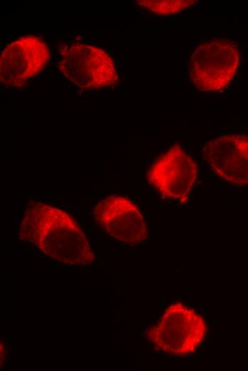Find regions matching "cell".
Segmentation results:
<instances>
[{
	"instance_id": "obj_6",
	"label": "cell",
	"mask_w": 248,
	"mask_h": 371,
	"mask_svg": "<svg viewBox=\"0 0 248 371\" xmlns=\"http://www.w3.org/2000/svg\"><path fill=\"white\" fill-rule=\"evenodd\" d=\"M50 58V51L41 37L22 36L1 52L0 81L5 86L21 87L40 73Z\"/></svg>"
},
{
	"instance_id": "obj_4",
	"label": "cell",
	"mask_w": 248,
	"mask_h": 371,
	"mask_svg": "<svg viewBox=\"0 0 248 371\" xmlns=\"http://www.w3.org/2000/svg\"><path fill=\"white\" fill-rule=\"evenodd\" d=\"M58 70L82 89L111 86L118 78L113 59L103 49L88 44H72L58 63Z\"/></svg>"
},
{
	"instance_id": "obj_9",
	"label": "cell",
	"mask_w": 248,
	"mask_h": 371,
	"mask_svg": "<svg viewBox=\"0 0 248 371\" xmlns=\"http://www.w3.org/2000/svg\"><path fill=\"white\" fill-rule=\"evenodd\" d=\"M192 0H143L138 4L153 14L168 15L179 13L192 5Z\"/></svg>"
},
{
	"instance_id": "obj_5",
	"label": "cell",
	"mask_w": 248,
	"mask_h": 371,
	"mask_svg": "<svg viewBox=\"0 0 248 371\" xmlns=\"http://www.w3.org/2000/svg\"><path fill=\"white\" fill-rule=\"evenodd\" d=\"M197 164L180 144L175 143L149 167V184L162 197L186 198L196 181Z\"/></svg>"
},
{
	"instance_id": "obj_3",
	"label": "cell",
	"mask_w": 248,
	"mask_h": 371,
	"mask_svg": "<svg viewBox=\"0 0 248 371\" xmlns=\"http://www.w3.org/2000/svg\"><path fill=\"white\" fill-rule=\"evenodd\" d=\"M206 332L203 318L180 303L171 305L157 325L148 332L149 340L158 350L168 354L192 353Z\"/></svg>"
},
{
	"instance_id": "obj_2",
	"label": "cell",
	"mask_w": 248,
	"mask_h": 371,
	"mask_svg": "<svg viewBox=\"0 0 248 371\" xmlns=\"http://www.w3.org/2000/svg\"><path fill=\"white\" fill-rule=\"evenodd\" d=\"M239 60V46L234 40L222 37L203 41L188 58L189 79L198 90L219 91L235 76Z\"/></svg>"
},
{
	"instance_id": "obj_7",
	"label": "cell",
	"mask_w": 248,
	"mask_h": 371,
	"mask_svg": "<svg viewBox=\"0 0 248 371\" xmlns=\"http://www.w3.org/2000/svg\"><path fill=\"white\" fill-rule=\"evenodd\" d=\"M93 215L104 232L125 244L135 245L148 238L145 218L128 198L110 195L98 203Z\"/></svg>"
},
{
	"instance_id": "obj_1",
	"label": "cell",
	"mask_w": 248,
	"mask_h": 371,
	"mask_svg": "<svg viewBox=\"0 0 248 371\" xmlns=\"http://www.w3.org/2000/svg\"><path fill=\"white\" fill-rule=\"evenodd\" d=\"M19 237L65 265L88 266L95 260L89 240L73 217L41 202L28 203L21 222Z\"/></svg>"
},
{
	"instance_id": "obj_8",
	"label": "cell",
	"mask_w": 248,
	"mask_h": 371,
	"mask_svg": "<svg viewBox=\"0 0 248 371\" xmlns=\"http://www.w3.org/2000/svg\"><path fill=\"white\" fill-rule=\"evenodd\" d=\"M203 158L221 179L235 186H248V135L231 133L207 141Z\"/></svg>"
}]
</instances>
